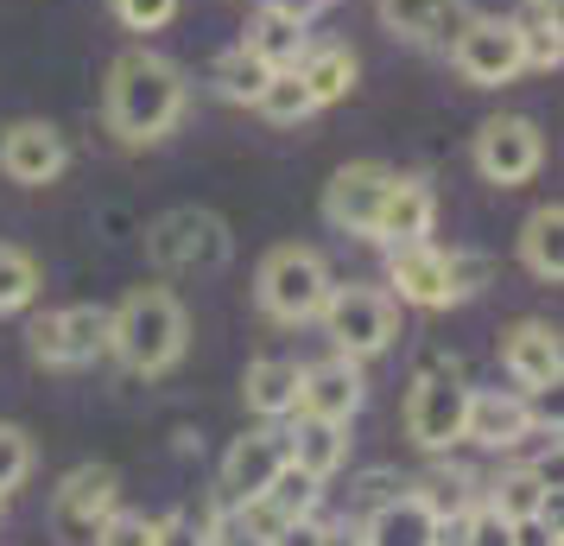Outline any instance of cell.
I'll return each mask as SVG.
<instances>
[{
  "label": "cell",
  "mask_w": 564,
  "mask_h": 546,
  "mask_svg": "<svg viewBox=\"0 0 564 546\" xmlns=\"http://www.w3.org/2000/svg\"><path fill=\"white\" fill-rule=\"evenodd\" d=\"M115 502H121V477L108 464H83L64 477V490L52 502V527L64 534L70 546H89L102 534V521L115 515Z\"/></svg>",
  "instance_id": "8fae6325"
},
{
  "label": "cell",
  "mask_w": 564,
  "mask_h": 546,
  "mask_svg": "<svg viewBox=\"0 0 564 546\" xmlns=\"http://www.w3.org/2000/svg\"><path fill=\"white\" fill-rule=\"evenodd\" d=\"M285 458H292L299 470H311V477L324 483V477H330V470L349 458V439H343V426H336V419L299 414V426L285 432Z\"/></svg>",
  "instance_id": "7402d4cb"
},
{
  "label": "cell",
  "mask_w": 564,
  "mask_h": 546,
  "mask_svg": "<svg viewBox=\"0 0 564 546\" xmlns=\"http://www.w3.org/2000/svg\"><path fill=\"white\" fill-rule=\"evenodd\" d=\"M267 77H273V64H267L254 45H235V52H223L216 64H209V83H216V96H229V103H248V108H254V96L267 89Z\"/></svg>",
  "instance_id": "d4e9b609"
},
{
  "label": "cell",
  "mask_w": 564,
  "mask_h": 546,
  "mask_svg": "<svg viewBox=\"0 0 564 546\" xmlns=\"http://www.w3.org/2000/svg\"><path fill=\"white\" fill-rule=\"evenodd\" d=\"M375 13L412 45H451L469 26V0H375Z\"/></svg>",
  "instance_id": "d6986e66"
},
{
  "label": "cell",
  "mask_w": 564,
  "mask_h": 546,
  "mask_svg": "<svg viewBox=\"0 0 564 546\" xmlns=\"http://www.w3.org/2000/svg\"><path fill=\"white\" fill-rule=\"evenodd\" d=\"M564 534H558V521H539V515H527V521H513V546H558Z\"/></svg>",
  "instance_id": "ab89813d"
},
{
  "label": "cell",
  "mask_w": 564,
  "mask_h": 546,
  "mask_svg": "<svg viewBox=\"0 0 564 546\" xmlns=\"http://www.w3.org/2000/svg\"><path fill=\"white\" fill-rule=\"evenodd\" d=\"M184 343H191V318L165 287H133L115 312H108V350L133 368V375H165L178 368Z\"/></svg>",
  "instance_id": "7a4b0ae2"
},
{
  "label": "cell",
  "mask_w": 564,
  "mask_h": 546,
  "mask_svg": "<svg viewBox=\"0 0 564 546\" xmlns=\"http://www.w3.org/2000/svg\"><path fill=\"white\" fill-rule=\"evenodd\" d=\"M437 540H444V521L412 490L387 495L381 508H368V521H361V546H437Z\"/></svg>",
  "instance_id": "ffe728a7"
},
{
  "label": "cell",
  "mask_w": 564,
  "mask_h": 546,
  "mask_svg": "<svg viewBox=\"0 0 564 546\" xmlns=\"http://www.w3.org/2000/svg\"><path fill=\"white\" fill-rule=\"evenodd\" d=\"M267 546H324V521L317 515H299V521H280V534Z\"/></svg>",
  "instance_id": "f35d334b"
},
{
  "label": "cell",
  "mask_w": 564,
  "mask_h": 546,
  "mask_svg": "<svg viewBox=\"0 0 564 546\" xmlns=\"http://www.w3.org/2000/svg\"><path fill=\"white\" fill-rule=\"evenodd\" d=\"M539 432L527 394H476L469 388V419H463V439L482 445V451H520Z\"/></svg>",
  "instance_id": "e0dca14e"
},
{
  "label": "cell",
  "mask_w": 564,
  "mask_h": 546,
  "mask_svg": "<svg viewBox=\"0 0 564 546\" xmlns=\"http://www.w3.org/2000/svg\"><path fill=\"white\" fill-rule=\"evenodd\" d=\"M520 57L539 64V71H558L564 39H558V13H539V20H520Z\"/></svg>",
  "instance_id": "1f68e13d"
},
{
  "label": "cell",
  "mask_w": 564,
  "mask_h": 546,
  "mask_svg": "<svg viewBox=\"0 0 564 546\" xmlns=\"http://www.w3.org/2000/svg\"><path fill=\"white\" fill-rule=\"evenodd\" d=\"M241 400L260 419H292L299 414V363L292 356H260L241 382Z\"/></svg>",
  "instance_id": "44dd1931"
},
{
  "label": "cell",
  "mask_w": 564,
  "mask_h": 546,
  "mask_svg": "<svg viewBox=\"0 0 564 546\" xmlns=\"http://www.w3.org/2000/svg\"><path fill=\"white\" fill-rule=\"evenodd\" d=\"M115 13L128 32H159L178 20V0H115Z\"/></svg>",
  "instance_id": "d590c367"
},
{
  "label": "cell",
  "mask_w": 564,
  "mask_h": 546,
  "mask_svg": "<svg viewBox=\"0 0 564 546\" xmlns=\"http://www.w3.org/2000/svg\"><path fill=\"white\" fill-rule=\"evenodd\" d=\"M216 521H197V515H165V521H153V546H216V534H209Z\"/></svg>",
  "instance_id": "e575fe53"
},
{
  "label": "cell",
  "mask_w": 564,
  "mask_h": 546,
  "mask_svg": "<svg viewBox=\"0 0 564 546\" xmlns=\"http://www.w3.org/2000/svg\"><path fill=\"white\" fill-rule=\"evenodd\" d=\"M451 64H457L463 83H476V89H501L527 71V57H520V20H501V13H469V26L444 45Z\"/></svg>",
  "instance_id": "ba28073f"
},
{
  "label": "cell",
  "mask_w": 564,
  "mask_h": 546,
  "mask_svg": "<svg viewBox=\"0 0 564 546\" xmlns=\"http://www.w3.org/2000/svg\"><path fill=\"white\" fill-rule=\"evenodd\" d=\"M482 260L469 255H444L432 242H400V248H387V280L393 292L419 306V312H444V306H463L469 292L482 287Z\"/></svg>",
  "instance_id": "3957f363"
},
{
  "label": "cell",
  "mask_w": 564,
  "mask_h": 546,
  "mask_svg": "<svg viewBox=\"0 0 564 546\" xmlns=\"http://www.w3.org/2000/svg\"><path fill=\"white\" fill-rule=\"evenodd\" d=\"M457 521H463V546H513V521L488 502H469Z\"/></svg>",
  "instance_id": "d6a6232c"
},
{
  "label": "cell",
  "mask_w": 564,
  "mask_h": 546,
  "mask_svg": "<svg viewBox=\"0 0 564 546\" xmlns=\"http://www.w3.org/2000/svg\"><path fill=\"white\" fill-rule=\"evenodd\" d=\"M463 419H469V382L457 363H425L406 394V439L419 451H451L463 445Z\"/></svg>",
  "instance_id": "8992f818"
},
{
  "label": "cell",
  "mask_w": 564,
  "mask_h": 546,
  "mask_svg": "<svg viewBox=\"0 0 564 546\" xmlns=\"http://www.w3.org/2000/svg\"><path fill=\"white\" fill-rule=\"evenodd\" d=\"M406 490V477H393V470H368V477H361V490H356V502L361 508H381L387 495H400Z\"/></svg>",
  "instance_id": "74e56055"
},
{
  "label": "cell",
  "mask_w": 564,
  "mask_h": 546,
  "mask_svg": "<svg viewBox=\"0 0 564 546\" xmlns=\"http://www.w3.org/2000/svg\"><path fill=\"white\" fill-rule=\"evenodd\" d=\"M317 495H324V483L285 458V464L273 470V483H267V495H260V502H267L280 521H299V515H317Z\"/></svg>",
  "instance_id": "83f0119b"
},
{
  "label": "cell",
  "mask_w": 564,
  "mask_h": 546,
  "mask_svg": "<svg viewBox=\"0 0 564 546\" xmlns=\"http://www.w3.org/2000/svg\"><path fill=\"white\" fill-rule=\"evenodd\" d=\"M387 184H393V172H387L381 159H356V165H343V172L324 184V216H330V229L375 235V216H381Z\"/></svg>",
  "instance_id": "7c38bea8"
},
{
  "label": "cell",
  "mask_w": 564,
  "mask_h": 546,
  "mask_svg": "<svg viewBox=\"0 0 564 546\" xmlns=\"http://www.w3.org/2000/svg\"><path fill=\"white\" fill-rule=\"evenodd\" d=\"M280 464H285V432H248V439H235L229 458H223V477H216V490H223L216 502H223V508L260 502Z\"/></svg>",
  "instance_id": "4fadbf2b"
},
{
  "label": "cell",
  "mask_w": 564,
  "mask_h": 546,
  "mask_svg": "<svg viewBox=\"0 0 564 546\" xmlns=\"http://www.w3.org/2000/svg\"><path fill=\"white\" fill-rule=\"evenodd\" d=\"M184 103H191V83H184V71L172 57L147 52V45L115 57V71H108V128L128 147L165 140L184 121Z\"/></svg>",
  "instance_id": "6da1fadb"
},
{
  "label": "cell",
  "mask_w": 564,
  "mask_h": 546,
  "mask_svg": "<svg viewBox=\"0 0 564 546\" xmlns=\"http://www.w3.org/2000/svg\"><path fill=\"white\" fill-rule=\"evenodd\" d=\"M254 299L273 324H311V318L324 312V299H330V267H324L317 248L285 242V248H273V255L260 260Z\"/></svg>",
  "instance_id": "277c9868"
},
{
  "label": "cell",
  "mask_w": 564,
  "mask_h": 546,
  "mask_svg": "<svg viewBox=\"0 0 564 546\" xmlns=\"http://www.w3.org/2000/svg\"><path fill=\"white\" fill-rule=\"evenodd\" d=\"M299 71V83L311 89V103H343L349 89H356V52L349 45H305V57L292 64Z\"/></svg>",
  "instance_id": "cb8c5ba5"
},
{
  "label": "cell",
  "mask_w": 564,
  "mask_h": 546,
  "mask_svg": "<svg viewBox=\"0 0 564 546\" xmlns=\"http://www.w3.org/2000/svg\"><path fill=\"white\" fill-rule=\"evenodd\" d=\"M32 299H39V260L0 242V312H26Z\"/></svg>",
  "instance_id": "4dcf8cb0"
},
{
  "label": "cell",
  "mask_w": 564,
  "mask_h": 546,
  "mask_svg": "<svg viewBox=\"0 0 564 546\" xmlns=\"http://www.w3.org/2000/svg\"><path fill=\"white\" fill-rule=\"evenodd\" d=\"M520 260H527V274L533 280H564V210L558 204H539L527 216V229H520Z\"/></svg>",
  "instance_id": "603a6c76"
},
{
  "label": "cell",
  "mask_w": 564,
  "mask_h": 546,
  "mask_svg": "<svg viewBox=\"0 0 564 546\" xmlns=\"http://www.w3.org/2000/svg\"><path fill=\"white\" fill-rule=\"evenodd\" d=\"M324 338H330L336 356H349V363H368V356H381L393 331H400V312H393V299L375 287H330L324 299Z\"/></svg>",
  "instance_id": "52a82bcc"
},
{
  "label": "cell",
  "mask_w": 564,
  "mask_h": 546,
  "mask_svg": "<svg viewBox=\"0 0 564 546\" xmlns=\"http://www.w3.org/2000/svg\"><path fill=\"white\" fill-rule=\"evenodd\" d=\"M32 356L45 368H83L108 350V312L102 306H64V312L32 318Z\"/></svg>",
  "instance_id": "9c48e42d"
},
{
  "label": "cell",
  "mask_w": 564,
  "mask_h": 546,
  "mask_svg": "<svg viewBox=\"0 0 564 546\" xmlns=\"http://www.w3.org/2000/svg\"><path fill=\"white\" fill-rule=\"evenodd\" d=\"M267 7H273V13H285V20H299V26H311V20H317L324 7H336V0H267Z\"/></svg>",
  "instance_id": "60d3db41"
},
{
  "label": "cell",
  "mask_w": 564,
  "mask_h": 546,
  "mask_svg": "<svg viewBox=\"0 0 564 546\" xmlns=\"http://www.w3.org/2000/svg\"><path fill=\"white\" fill-rule=\"evenodd\" d=\"M89 546H153V521L147 515H128V508H115V515L102 521V534Z\"/></svg>",
  "instance_id": "8d00e7d4"
},
{
  "label": "cell",
  "mask_w": 564,
  "mask_h": 546,
  "mask_svg": "<svg viewBox=\"0 0 564 546\" xmlns=\"http://www.w3.org/2000/svg\"><path fill=\"white\" fill-rule=\"evenodd\" d=\"M432 223H437V191L425 179H400L387 184L381 197V216H375V242L400 248V242H432Z\"/></svg>",
  "instance_id": "ac0fdd59"
},
{
  "label": "cell",
  "mask_w": 564,
  "mask_h": 546,
  "mask_svg": "<svg viewBox=\"0 0 564 546\" xmlns=\"http://www.w3.org/2000/svg\"><path fill=\"white\" fill-rule=\"evenodd\" d=\"M254 108L273 121V128H299L305 115H317V103H311V89L299 83V71H273V77H267V89L254 96Z\"/></svg>",
  "instance_id": "f1b7e54d"
},
{
  "label": "cell",
  "mask_w": 564,
  "mask_h": 546,
  "mask_svg": "<svg viewBox=\"0 0 564 546\" xmlns=\"http://www.w3.org/2000/svg\"><path fill=\"white\" fill-rule=\"evenodd\" d=\"M501 363H508V375L520 382V394H545V388H558V375H564L558 331H552L545 318H520L508 338H501Z\"/></svg>",
  "instance_id": "5bb4252c"
},
{
  "label": "cell",
  "mask_w": 564,
  "mask_h": 546,
  "mask_svg": "<svg viewBox=\"0 0 564 546\" xmlns=\"http://www.w3.org/2000/svg\"><path fill=\"white\" fill-rule=\"evenodd\" d=\"M147 255L165 274H216V267H229L235 235L216 210L184 204V210H165L153 229H147Z\"/></svg>",
  "instance_id": "5b68a950"
},
{
  "label": "cell",
  "mask_w": 564,
  "mask_h": 546,
  "mask_svg": "<svg viewBox=\"0 0 564 546\" xmlns=\"http://www.w3.org/2000/svg\"><path fill=\"white\" fill-rule=\"evenodd\" d=\"M64 159H70V147L52 121H13L0 133V172L13 184H52L64 172Z\"/></svg>",
  "instance_id": "2e32d148"
},
{
  "label": "cell",
  "mask_w": 564,
  "mask_h": 546,
  "mask_svg": "<svg viewBox=\"0 0 564 546\" xmlns=\"http://www.w3.org/2000/svg\"><path fill=\"white\" fill-rule=\"evenodd\" d=\"M241 45H254V52L267 57V64H273V71H292V64H299V57H305L311 32L299 26V20H285V13H273V7H267V13H260V20H254V32H248V39H241Z\"/></svg>",
  "instance_id": "4316f807"
},
{
  "label": "cell",
  "mask_w": 564,
  "mask_h": 546,
  "mask_svg": "<svg viewBox=\"0 0 564 546\" xmlns=\"http://www.w3.org/2000/svg\"><path fill=\"white\" fill-rule=\"evenodd\" d=\"M324 546H361V527L349 534V527H324Z\"/></svg>",
  "instance_id": "b9f144b4"
},
{
  "label": "cell",
  "mask_w": 564,
  "mask_h": 546,
  "mask_svg": "<svg viewBox=\"0 0 564 546\" xmlns=\"http://www.w3.org/2000/svg\"><path fill=\"white\" fill-rule=\"evenodd\" d=\"M361 363L349 356H324V363L299 368V414L311 419H336V426H349L361 414Z\"/></svg>",
  "instance_id": "9a60e30c"
},
{
  "label": "cell",
  "mask_w": 564,
  "mask_h": 546,
  "mask_svg": "<svg viewBox=\"0 0 564 546\" xmlns=\"http://www.w3.org/2000/svg\"><path fill=\"white\" fill-rule=\"evenodd\" d=\"M425 508H432L437 521H457L469 502H476V483L463 477V470H432V477H419V483H406Z\"/></svg>",
  "instance_id": "f546056e"
},
{
  "label": "cell",
  "mask_w": 564,
  "mask_h": 546,
  "mask_svg": "<svg viewBox=\"0 0 564 546\" xmlns=\"http://www.w3.org/2000/svg\"><path fill=\"white\" fill-rule=\"evenodd\" d=\"M545 490H552V477L539 464H513V470H501L495 483H488V508H501L508 521H527V515H539V502H545Z\"/></svg>",
  "instance_id": "484cf974"
},
{
  "label": "cell",
  "mask_w": 564,
  "mask_h": 546,
  "mask_svg": "<svg viewBox=\"0 0 564 546\" xmlns=\"http://www.w3.org/2000/svg\"><path fill=\"white\" fill-rule=\"evenodd\" d=\"M32 470V439L20 432V426H0V495L20 490Z\"/></svg>",
  "instance_id": "836d02e7"
},
{
  "label": "cell",
  "mask_w": 564,
  "mask_h": 546,
  "mask_svg": "<svg viewBox=\"0 0 564 546\" xmlns=\"http://www.w3.org/2000/svg\"><path fill=\"white\" fill-rule=\"evenodd\" d=\"M539 159H545V133L527 121V115H495L476 128V172L488 184H527L539 172Z\"/></svg>",
  "instance_id": "30bf717a"
},
{
  "label": "cell",
  "mask_w": 564,
  "mask_h": 546,
  "mask_svg": "<svg viewBox=\"0 0 564 546\" xmlns=\"http://www.w3.org/2000/svg\"><path fill=\"white\" fill-rule=\"evenodd\" d=\"M533 7H539V13H558V0H533Z\"/></svg>",
  "instance_id": "7bdbcfd3"
}]
</instances>
